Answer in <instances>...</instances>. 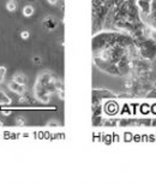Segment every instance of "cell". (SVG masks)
I'll return each instance as SVG.
<instances>
[{
	"label": "cell",
	"instance_id": "cell-1",
	"mask_svg": "<svg viewBox=\"0 0 156 184\" xmlns=\"http://www.w3.org/2000/svg\"><path fill=\"white\" fill-rule=\"evenodd\" d=\"M9 88H10L11 91H15V93H17V94H23L25 91V85L24 84H19V83H17L15 81L9 83Z\"/></svg>",
	"mask_w": 156,
	"mask_h": 184
},
{
	"label": "cell",
	"instance_id": "cell-2",
	"mask_svg": "<svg viewBox=\"0 0 156 184\" xmlns=\"http://www.w3.org/2000/svg\"><path fill=\"white\" fill-rule=\"evenodd\" d=\"M10 104H11V99L3 90H0V105H10Z\"/></svg>",
	"mask_w": 156,
	"mask_h": 184
},
{
	"label": "cell",
	"instance_id": "cell-3",
	"mask_svg": "<svg viewBox=\"0 0 156 184\" xmlns=\"http://www.w3.org/2000/svg\"><path fill=\"white\" fill-rule=\"evenodd\" d=\"M45 26L48 28V29H54V28L56 26L55 19H53V18H47V19L45 21Z\"/></svg>",
	"mask_w": 156,
	"mask_h": 184
},
{
	"label": "cell",
	"instance_id": "cell-4",
	"mask_svg": "<svg viewBox=\"0 0 156 184\" xmlns=\"http://www.w3.org/2000/svg\"><path fill=\"white\" fill-rule=\"evenodd\" d=\"M23 15H24L25 17L33 16V15H34V7H33V6H30V5L25 6V7L23 9Z\"/></svg>",
	"mask_w": 156,
	"mask_h": 184
},
{
	"label": "cell",
	"instance_id": "cell-5",
	"mask_svg": "<svg viewBox=\"0 0 156 184\" xmlns=\"http://www.w3.org/2000/svg\"><path fill=\"white\" fill-rule=\"evenodd\" d=\"M13 81L17 82V83H19V84H25L26 78H25L23 75H16V76L13 77Z\"/></svg>",
	"mask_w": 156,
	"mask_h": 184
},
{
	"label": "cell",
	"instance_id": "cell-6",
	"mask_svg": "<svg viewBox=\"0 0 156 184\" xmlns=\"http://www.w3.org/2000/svg\"><path fill=\"white\" fill-rule=\"evenodd\" d=\"M6 9L9 10V11H15L16 9H17V4L15 3V1H12V0H11V1H9L7 3V5H6Z\"/></svg>",
	"mask_w": 156,
	"mask_h": 184
},
{
	"label": "cell",
	"instance_id": "cell-7",
	"mask_svg": "<svg viewBox=\"0 0 156 184\" xmlns=\"http://www.w3.org/2000/svg\"><path fill=\"white\" fill-rule=\"evenodd\" d=\"M21 36H22V39H28V38H29V32H26V30H24V32H22Z\"/></svg>",
	"mask_w": 156,
	"mask_h": 184
},
{
	"label": "cell",
	"instance_id": "cell-8",
	"mask_svg": "<svg viewBox=\"0 0 156 184\" xmlns=\"http://www.w3.org/2000/svg\"><path fill=\"white\" fill-rule=\"evenodd\" d=\"M5 74H6V68L0 66V75H1L3 77H5Z\"/></svg>",
	"mask_w": 156,
	"mask_h": 184
},
{
	"label": "cell",
	"instance_id": "cell-9",
	"mask_svg": "<svg viewBox=\"0 0 156 184\" xmlns=\"http://www.w3.org/2000/svg\"><path fill=\"white\" fill-rule=\"evenodd\" d=\"M47 1L51 4V5H55L58 3V0H47Z\"/></svg>",
	"mask_w": 156,
	"mask_h": 184
},
{
	"label": "cell",
	"instance_id": "cell-10",
	"mask_svg": "<svg viewBox=\"0 0 156 184\" xmlns=\"http://www.w3.org/2000/svg\"><path fill=\"white\" fill-rule=\"evenodd\" d=\"M34 61H35V63H36V64H40V58H39V57L34 58Z\"/></svg>",
	"mask_w": 156,
	"mask_h": 184
},
{
	"label": "cell",
	"instance_id": "cell-11",
	"mask_svg": "<svg viewBox=\"0 0 156 184\" xmlns=\"http://www.w3.org/2000/svg\"><path fill=\"white\" fill-rule=\"evenodd\" d=\"M3 114H6V116H9V114H10V111H7V110H6L5 112L3 111Z\"/></svg>",
	"mask_w": 156,
	"mask_h": 184
},
{
	"label": "cell",
	"instance_id": "cell-12",
	"mask_svg": "<svg viewBox=\"0 0 156 184\" xmlns=\"http://www.w3.org/2000/svg\"><path fill=\"white\" fill-rule=\"evenodd\" d=\"M3 79H4V77H3V76H1V75H0V82H1V81H3Z\"/></svg>",
	"mask_w": 156,
	"mask_h": 184
}]
</instances>
